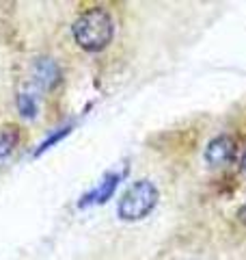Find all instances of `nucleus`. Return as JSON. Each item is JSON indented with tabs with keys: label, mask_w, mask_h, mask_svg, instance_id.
Instances as JSON below:
<instances>
[{
	"label": "nucleus",
	"mask_w": 246,
	"mask_h": 260,
	"mask_svg": "<svg viewBox=\"0 0 246 260\" xmlns=\"http://www.w3.org/2000/svg\"><path fill=\"white\" fill-rule=\"evenodd\" d=\"M30 76H32V83H35L37 89H41V91H50V89H54L61 83V68L56 65L54 59H50V56H41V59H37L32 63Z\"/></svg>",
	"instance_id": "obj_3"
},
{
	"label": "nucleus",
	"mask_w": 246,
	"mask_h": 260,
	"mask_svg": "<svg viewBox=\"0 0 246 260\" xmlns=\"http://www.w3.org/2000/svg\"><path fill=\"white\" fill-rule=\"evenodd\" d=\"M71 32H73L76 44L82 48V50L100 52L112 42V37H114L112 15L106 9H102V7L89 9L73 22Z\"/></svg>",
	"instance_id": "obj_1"
},
{
	"label": "nucleus",
	"mask_w": 246,
	"mask_h": 260,
	"mask_svg": "<svg viewBox=\"0 0 246 260\" xmlns=\"http://www.w3.org/2000/svg\"><path fill=\"white\" fill-rule=\"evenodd\" d=\"M240 167H242V172L246 174V150H244V154H242V165H240Z\"/></svg>",
	"instance_id": "obj_9"
},
{
	"label": "nucleus",
	"mask_w": 246,
	"mask_h": 260,
	"mask_svg": "<svg viewBox=\"0 0 246 260\" xmlns=\"http://www.w3.org/2000/svg\"><path fill=\"white\" fill-rule=\"evenodd\" d=\"M158 204V189L149 180H138L121 195L117 213L123 221H141Z\"/></svg>",
	"instance_id": "obj_2"
},
{
	"label": "nucleus",
	"mask_w": 246,
	"mask_h": 260,
	"mask_svg": "<svg viewBox=\"0 0 246 260\" xmlns=\"http://www.w3.org/2000/svg\"><path fill=\"white\" fill-rule=\"evenodd\" d=\"M20 141V130L18 126H7L0 133V165L11 156V152L15 150V145Z\"/></svg>",
	"instance_id": "obj_6"
},
{
	"label": "nucleus",
	"mask_w": 246,
	"mask_h": 260,
	"mask_svg": "<svg viewBox=\"0 0 246 260\" xmlns=\"http://www.w3.org/2000/svg\"><path fill=\"white\" fill-rule=\"evenodd\" d=\"M119 180H121V174H108L91 193H87L85 198L80 200V208H87L91 204H104L106 200H110L112 193L117 191Z\"/></svg>",
	"instance_id": "obj_5"
},
{
	"label": "nucleus",
	"mask_w": 246,
	"mask_h": 260,
	"mask_svg": "<svg viewBox=\"0 0 246 260\" xmlns=\"http://www.w3.org/2000/svg\"><path fill=\"white\" fill-rule=\"evenodd\" d=\"M69 130H71V126H65V128H59L56 133H52L44 143H39V148L35 150V156H39V154H41V152H46V150H50L54 143H59L63 137H67V135H69Z\"/></svg>",
	"instance_id": "obj_8"
},
{
	"label": "nucleus",
	"mask_w": 246,
	"mask_h": 260,
	"mask_svg": "<svg viewBox=\"0 0 246 260\" xmlns=\"http://www.w3.org/2000/svg\"><path fill=\"white\" fill-rule=\"evenodd\" d=\"M18 109H20V115L22 117L32 119V117L37 115V98L32 95L30 91H22L18 95Z\"/></svg>",
	"instance_id": "obj_7"
},
{
	"label": "nucleus",
	"mask_w": 246,
	"mask_h": 260,
	"mask_svg": "<svg viewBox=\"0 0 246 260\" xmlns=\"http://www.w3.org/2000/svg\"><path fill=\"white\" fill-rule=\"evenodd\" d=\"M235 156V141L229 135L214 137L205 148V160L210 167H225Z\"/></svg>",
	"instance_id": "obj_4"
}]
</instances>
